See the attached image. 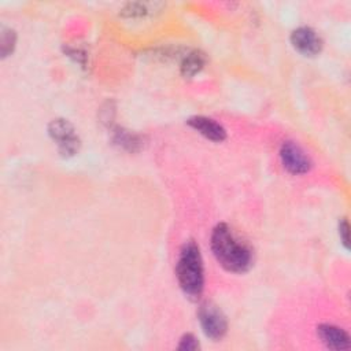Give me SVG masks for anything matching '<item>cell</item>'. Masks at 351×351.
<instances>
[{
  "label": "cell",
  "mask_w": 351,
  "mask_h": 351,
  "mask_svg": "<svg viewBox=\"0 0 351 351\" xmlns=\"http://www.w3.org/2000/svg\"><path fill=\"white\" fill-rule=\"evenodd\" d=\"M289 43L304 58H315L324 49V38L314 27L307 25L295 27L289 34Z\"/></svg>",
  "instance_id": "6"
},
{
  "label": "cell",
  "mask_w": 351,
  "mask_h": 351,
  "mask_svg": "<svg viewBox=\"0 0 351 351\" xmlns=\"http://www.w3.org/2000/svg\"><path fill=\"white\" fill-rule=\"evenodd\" d=\"M176 278L181 292L191 302L202 299L206 284L204 262L199 244L189 239L178 250L176 261Z\"/></svg>",
  "instance_id": "2"
},
{
  "label": "cell",
  "mask_w": 351,
  "mask_h": 351,
  "mask_svg": "<svg viewBox=\"0 0 351 351\" xmlns=\"http://www.w3.org/2000/svg\"><path fill=\"white\" fill-rule=\"evenodd\" d=\"M177 348L178 350H184V351H195V350L200 348V341H199V339L193 333L188 332V333H184L178 339Z\"/></svg>",
  "instance_id": "13"
},
{
  "label": "cell",
  "mask_w": 351,
  "mask_h": 351,
  "mask_svg": "<svg viewBox=\"0 0 351 351\" xmlns=\"http://www.w3.org/2000/svg\"><path fill=\"white\" fill-rule=\"evenodd\" d=\"M210 248L217 263L228 273L244 274L254 266V248L226 222H218L213 228Z\"/></svg>",
  "instance_id": "1"
},
{
  "label": "cell",
  "mask_w": 351,
  "mask_h": 351,
  "mask_svg": "<svg viewBox=\"0 0 351 351\" xmlns=\"http://www.w3.org/2000/svg\"><path fill=\"white\" fill-rule=\"evenodd\" d=\"M337 234L341 245L348 250L350 248V225L347 218H340L337 222Z\"/></svg>",
  "instance_id": "14"
},
{
  "label": "cell",
  "mask_w": 351,
  "mask_h": 351,
  "mask_svg": "<svg viewBox=\"0 0 351 351\" xmlns=\"http://www.w3.org/2000/svg\"><path fill=\"white\" fill-rule=\"evenodd\" d=\"M160 5L162 4H159V3H141V1L126 3L119 10V15H122L123 18H128V19H141L148 15H152L155 11H158V8Z\"/></svg>",
  "instance_id": "11"
},
{
  "label": "cell",
  "mask_w": 351,
  "mask_h": 351,
  "mask_svg": "<svg viewBox=\"0 0 351 351\" xmlns=\"http://www.w3.org/2000/svg\"><path fill=\"white\" fill-rule=\"evenodd\" d=\"M111 138L117 147L128 152H137L144 145L143 134L132 132L122 126H115L114 129H111Z\"/></svg>",
  "instance_id": "10"
},
{
  "label": "cell",
  "mask_w": 351,
  "mask_h": 351,
  "mask_svg": "<svg viewBox=\"0 0 351 351\" xmlns=\"http://www.w3.org/2000/svg\"><path fill=\"white\" fill-rule=\"evenodd\" d=\"M207 64V56L202 49L193 48L186 51L180 62V74L184 78H195Z\"/></svg>",
  "instance_id": "9"
},
{
  "label": "cell",
  "mask_w": 351,
  "mask_h": 351,
  "mask_svg": "<svg viewBox=\"0 0 351 351\" xmlns=\"http://www.w3.org/2000/svg\"><path fill=\"white\" fill-rule=\"evenodd\" d=\"M64 52H66L67 56H70L74 62H77V63L81 64L82 67L86 66V63H88V55H86V52H84V51H81V49H78V48H74V47L64 49Z\"/></svg>",
  "instance_id": "15"
},
{
  "label": "cell",
  "mask_w": 351,
  "mask_h": 351,
  "mask_svg": "<svg viewBox=\"0 0 351 351\" xmlns=\"http://www.w3.org/2000/svg\"><path fill=\"white\" fill-rule=\"evenodd\" d=\"M15 47H16V33H15V30L3 25L1 30H0V53H1V58L5 59L7 56H10L14 52Z\"/></svg>",
  "instance_id": "12"
},
{
  "label": "cell",
  "mask_w": 351,
  "mask_h": 351,
  "mask_svg": "<svg viewBox=\"0 0 351 351\" xmlns=\"http://www.w3.org/2000/svg\"><path fill=\"white\" fill-rule=\"evenodd\" d=\"M197 321L203 335L211 341H221L229 329V322L222 308L211 302L204 300L197 307Z\"/></svg>",
  "instance_id": "4"
},
{
  "label": "cell",
  "mask_w": 351,
  "mask_h": 351,
  "mask_svg": "<svg viewBox=\"0 0 351 351\" xmlns=\"http://www.w3.org/2000/svg\"><path fill=\"white\" fill-rule=\"evenodd\" d=\"M47 133L62 158L69 159L80 152L82 141L71 121L62 117L53 118L47 126Z\"/></svg>",
  "instance_id": "3"
},
{
  "label": "cell",
  "mask_w": 351,
  "mask_h": 351,
  "mask_svg": "<svg viewBox=\"0 0 351 351\" xmlns=\"http://www.w3.org/2000/svg\"><path fill=\"white\" fill-rule=\"evenodd\" d=\"M317 336L319 341L329 350H348L351 344L348 332L330 322L318 324Z\"/></svg>",
  "instance_id": "8"
},
{
  "label": "cell",
  "mask_w": 351,
  "mask_h": 351,
  "mask_svg": "<svg viewBox=\"0 0 351 351\" xmlns=\"http://www.w3.org/2000/svg\"><path fill=\"white\" fill-rule=\"evenodd\" d=\"M185 123L192 130H195L206 140H210L213 143H222L228 137L226 129L222 126V123L206 115H192L186 119Z\"/></svg>",
  "instance_id": "7"
},
{
  "label": "cell",
  "mask_w": 351,
  "mask_h": 351,
  "mask_svg": "<svg viewBox=\"0 0 351 351\" xmlns=\"http://www.w3.org/2000/svg\"><path fill=\"white\" fill-rule=\"evenodd\" d=\"M278 158L284 170L292 176L307 174L313 167L311 158L298 143L292 140L282 141L278 148Z\"/></svg>",
  "instance_id": "5"
}]
</instances>
